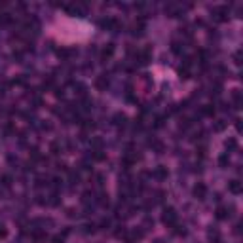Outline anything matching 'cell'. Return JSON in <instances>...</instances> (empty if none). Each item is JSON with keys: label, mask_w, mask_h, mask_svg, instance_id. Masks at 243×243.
Masks as SVG:
<instances>
[{"label": "cell", "mask_w": 243, "mask_h": 243, "mask_svg": "<svg viewBox=\"0 0 243 243\" xmlns=\"http://www.w3.org/2000/svg\"><path fill=\"white\" fill-rule=\"evenodd\" d=\"M175 220H177V213H175L173 209H167V211H165V215H163V222H165V224H173Z\"/></svg>", "instance_id": "6da1fadb"}, {"label": "cell", "mask_w": 243, "mask_h": 243, "mask_svg": "<svg viewBox=\"0 0 243 243\" xmlns=\"http://www.w3.org/2000/svg\"><path fill=\"white\" fill-rule=\"evenodd\" d=\"M230 192H234V194H239L241 192V184L237 182V180H234V182L230 184Z\"/></svg>", "instance_id": "7a4b0ae2"}, {"label": "cell", "mask_w": 243, "mask_h": 243, "mask_svg": "<svg viewBox=\"0 0 243 243\" xmlns=\"http://www.w3.org/2000/svg\"><path fill=\"white\" fill-rule=\"evenodd\" d=\"M194 192H196V196L203 198V196H205V186H203V184H198V186H196V190H194Z\"/></svg>", "instance_id": "3957f363"}, {"label": "cell", "mask_w": 243, "mask_h": 243, "mask_svg": "<svg viewBox=\"0 0 243 243\" xmlns=\"http://www.w3.org/2000/svg\"><path fill=\"white\" fill-rule=\"evenodd\" d=\"M216 216H219V219H226V209L219 207V211H216Z\"/></svg>", "instance_id": "277c9868"}]
</instances>
